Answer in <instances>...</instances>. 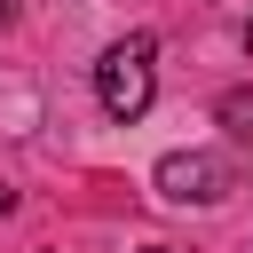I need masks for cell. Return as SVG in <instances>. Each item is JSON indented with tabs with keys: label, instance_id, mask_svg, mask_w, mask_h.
<instances>
[{
	"label": "cell",
	"instance_id": "obj_3",
	"mask_svg": "<svg viewBox=\"0 0 253 253\" xmlns=\"http://www.w3.org/2000/svg\"><path fill=\"white\" fill-rule=\"evenodd\" d=\"M221 126L229 134H253V87H229L221 95Z\"/></svg>",
	"mask_w": 253,
	"mask_h": 253
},
{
	"label": "cell",
	"instance_id": "obj_2",
	"mask_svg": "<svg viewBox=\"0 0 253 253\" xmlns=\"http://www.w3.org/2000/svg\"><path fill=\"white\" fill-rule=\"evenodd\" d=\"M158 190L174 206H213V198H229V166L213 150H174V158H158Z\"/></svg>",
	"mask_w": 253,
	"mask_h": 253
},
{
	"label": "cell",
	"instance_id": "obj_1",
	"mask_svg": "<svg viewBox=\"0 0 253 253\" xmlns=\"http://www.w3.org/2000/svg\"><path fill=\"white\" fill-rule=\"evenodd\" d=\"M150 95H158V40L134 32V40H119V47L95 63V103H103L111 119H142Z\"/></svg>",
	"mask_w": 253,
	"mask_h": 253
},
{
	"label": "cell",
	"instance_id": "obj_4",
	"mask_svg": "<svg viewBox=\"0 0 253 253\" xmlns=\"http://www.w3.org/2000/svg\"><path fill=\"white\" fill-rule=\"evenodd\" d=\"M245 47H253V16H245Z\"/></svg>",
	"mask_w": 253,
	"mask_h": 253
},
{
	"label": "cell",
	"instance_id": "obj_5",
	"mask_svg": "<svg viewBox=\"0 0 253 253\" xmlns=\"http://www.w3.org/2000/svg\"><path fill=\"white\" fill-rule=\"evenodd\" d=\"M142 253H166V245H142Z\"/></svg>",
	"mask_w": 253,
	"mask_h": 253
}]
</instances>
